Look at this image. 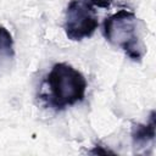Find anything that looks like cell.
Masks as SVG:
<instances>
[{
  "mask_svg": "<svg viewBox=\"0 0 156 156\" xmlns=\"http://www.w3.org/2000/svg\"><path fill=\"white\" fill-rule=\"evenodd\" d=\"M50 105L56 110L83 101L87 90L84 76L66 62L55 63L46 77Z\"/></svg>",
  "mask_w": 156,
  "mask_h": 156,
  "instance_id": "cell-1",
  "label": "cell"
},
{
  "mask_svg": "<svg viewBox=\"0 0 156 156\" xmlns=\"http://www.w3.org/2000/svg\"><path fill=\"white\" fill-rule=\"evenodd\" d=\"M104 35L133 61H140L146 52L139 32V20L130 11L121 10L108 16L104 21Z\"/></svg>",
  "mask_w": 156,
  "mask_h": 156,
  "instance_id": "cell-2",
  "label": "cell"
},
{
  "mask_svg": "<svg viewBox=\"0 0 156 156\" xmlns=\"http://www.w3.org/2000/svg\"><path fill=\"white\" fill-rule=\"evenodd\" d=\"M99 26L98 15L88 2L72 0L65 15V33L68 39L78 41L91 37Z\"/></svg>",
  "mask_w": 156,
  "mask_h": 156,
  "instance_id": "cell-3",
  "label": "cell"
},
{
  "mask_svg": "<svg viewBox=\"0 0 156 156\" xmlns=\"http://www.w3.org/2000/svg\"><path fill=\"white\" fill-rule=\"evenodd\" d=\"M155 139V112L151 111L150 119L146 124L136 123L132 128V140L134 147H145Z\"/></svg>",
  "mask_w": 156,
  "mask_h": 156,
  "instance_id": "cell-4",
  "label": "cell"
},
{
  "mask_svg": "<svg viewBox=\"0 0 156 156\" xmlns=\"http://www.w3.org/2000/svg\"><path fill=\"white\" fill-rule=\"evenodd\" d=\"M15 56L13 39L11 33L4 27L0 26V63L4 60H10Z\"/></svg>",
  "mask_w": 156,
  "mask_h": 156,
  "instance_id": "cell-5",
  "label": "cell"
},
{
  "mask_svg": "<svg viewBox=\"0 0 156 156\" xmlns=\"http://www.w3.org/2000/svg\"><path fill=\"white\" fill-rule=\"evenodd\" d=\"M83 1L88 2L89 5H94V6L102 7V9H107L113 2V0H83Z\"/></svg>",
  "mask_w": 156,
  "mask_h": 156,
  "instance_id": "cell-6",
  "label": "cell"
}]
</instances>
